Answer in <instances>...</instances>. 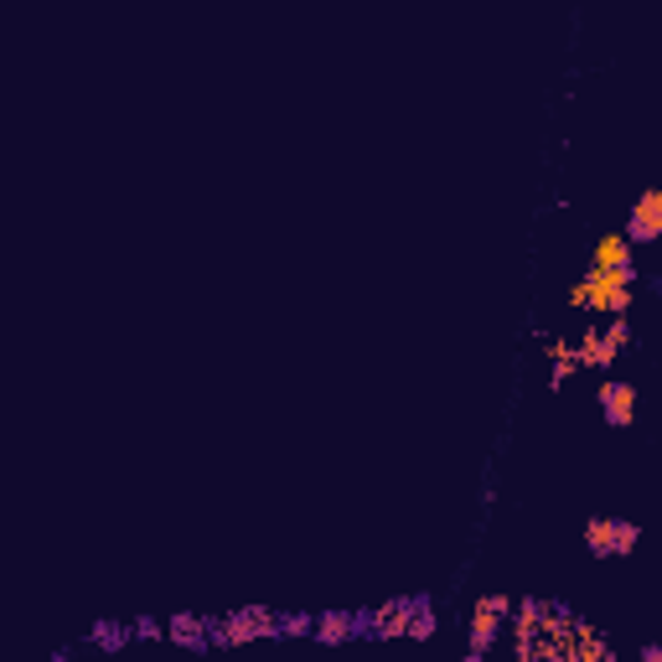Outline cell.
Instances as JSON below:
<instances>
[{
	"mask_svg": "<svg viewBox=\"0 0 662 662\" xmlns=\"http://www.w3.org/2000/svg\"><path fill=\"white\" fill-rule=\"evenodd\" d=\"M383 616V642L393 636H409V642H430L440 632V605L430 590H414V595H393V601L378 605Z\"/></svg>",
	"mask_w": 662,
	"mask_h": 662,
	"instance_id": "cell-1",
	"label": "cell"
},
{
	"mask_svg": "<svg viewBox=\"0 0 662 662\" xmlns=\"http://www.w3.org/2000/svg\"><path fill=\"white\" fill-rule=\"evenodd\" d=\"M632 285L636 280H626V274L595 270V264H590V270L574 280L570 305L574 311H601V317H626V311H632Z\"/></svg>",
	"mask_w": 662,
	"mask_h": 662,
	"instance_id": "cell-2",
	"label": "cell"
},
{
	"mask_svg": "<svg viewBox=\"0 0 662 662\" xmlns=\"http://www.w3.org/2000/svg\"><path fill=\"white\" fill-rule=\"evenodd\" d=\"M274 626H280V611H270V605H239V611H223V616H208L212 648L274 642Z\"/></svg>",
	"mask_w": 662,
	"mask_h": 662,
	"instance_id": "cell-3",
	"label": "cell"
},
{
	"mask_svg": "<svg viewBox=\"0 0 662 662\" xmlns=\"http://www.w3.org/2000/svg\"><path fill=\"white\" fill-rule=\"evenodd\" d=\"M512 595H502V590H487V595H477V605H471V626H467V662H482L487 652L496 648V636L512 626Z\"/></svg>",
	"mask_w": 662,
	"mask_h": 662,
	"instance_id": "cell-4",
	"label": "cell"
},
{
	"mask_svg": "<svg viewBox=\"0 0 662 662\" xmlns=\"http://www.w3.org/2000/svg\"><path fill=\"white\" fill-rule=\"evenodd\" d=\"M580 543H585L590 559H632L636 549H642V523L595 512V518H585V528H580Z\"/></svg>",
	"mask_w": 662,
	"mask_h": 662,
	"instance_id": "cell-5",
	"label": "cell"
},
{
	"mask_svg": "<svg viewBox=\"0 0 662 662\" xmlns=\"http://www.w3.org/2000/svg\"><path fill=\"white\" fill-rule=\"evenodd\" d=\"M595 409H601L605 430H632L636 409H642V389H636L632 378H601V389H595Z\"/></svg>",
	"mask_w": 662,
	"mask_h": 662,
	"instance_id": "cell-6",
	"label": "cell"
},
{
	"mask_svg": "<svg viewBox=\"0 0 662 662\" xmlns=\"http://www.w3.org/2000/svg\"><path fill=\"white\" fill-rule=\"evenodd\" d=\"M621 233L632 239V249H652V243H662V187L636 192V202L626 208V223H621Z\"/></svg>",
	"mask_w": 662,
	"mask_h": 662,
	"instance_id": "cell-7",
	"label": "cell"
},
{
	"mask_svg": "<svg viewBox=\"0 0 662 662\" xmlns=\"http://www.w3.org/2000/svg\"><path fill=\"white\" fill-rule=\"evenodd\" d=\"M621 352H626V347L611 337V327H585L580 337H574V358H580L585 373H611V368L621 362Z\"/></svg>",
	"mask_w": 662,
	"mask_h": 662,
	"instance_id": "cell-8",
	"label": "cell"
},
{
	"mask_svg": "<svg viewBox=\"0 0 662 662\" xmlns=\"http://www.w3.org/2000/svg\"><path fill=\"white\" fill-rule=\"evenodd\" d=\"M590 264H595V270H616V274H626V280H642V270H636V249H632L626 233H601Z\"/></svg>",
	"mask_w": 662,
	"mask_h": 662,
	"instance_id": "cell-9",
	"label": "cell"
},
{
	"mask_svg": "<svg viewBox=\"0 0 662 662\" xmlns=\"http://www.w3.org/2000/svg\"><path fill=\"white\" fill-rule=\"evenodd\" d=\"M165 642H171V648H181V652H212L208 616H192V611L165 616Z\"/></svg>",
	"mask_w": 662,
	"mask_h": 662,
	"instance_id": "cell-10",
	"label": "cell"
},
{
	"mask_svg": "<svg viewBox=\"0 0 662 662\" xmlns=\"http://www.w3.org/2000/svg\"><path fill=\"white\" fill-rule=\"evenodd\" d=\"M130 642H136V621H114V616L93 621L89 636H83V648H89V652H104V658H120Z\"/></svg>",
	"mask_w": 662,
	"mask_h": 662,
	"instance_id": "cell-11",
	"label": "cell"
},
{
	"mask_svg": "<svg viewBox=\"0 0 662 662\" xmlns=\"http://www.w3.org/2000/svg\"><path fill=\"white\" fill-rule=\"evenodd\" d=\"M543 352H549V389H564L574 373H580V358H574V342L570 337H549L543 342Z\"/></svg>",
	"mask_w": 662,
	"mask_h": 662,
	"instance_id": "cell-12",
	"label": "cell"
},
{
	"mask_svg": "<svg viewBox=\"0 0 662 662\" xmlns=\"http://www.w3.org/2000/svg\"><path fill=\"white\" fill-rule=\"evenodd\" d=\"M311 642H321V648H347V642H352V611H321Z\"/></svg>",
	"mask_w": 662,
	"mask_h": 662,
	"instance_id": "cell-13",
	"label": "cell"
},
{
	"mask_svg": "<svg viewBox=\"0 0 662 662\" xmlns=\"http://www.w3.org/2000/svg\"><path fill=\"white\" fill-rule=\"evenodd\" d=\"M305 636H317V616L311 611H280L274 642H305Z\"/></svg>",
	"mask_w": 662,
	"mask_h": 662,
	"instance_id": "cell-14",
	"label": "cell"
},
{
	"mask_svg": "<svg viewBox=\"0 0 662 662\" xmlns=\"http://www.w3.org/2000/svg\"><path fill=\"white\" fill-rule=\"evenodd\" d=\"M136 642H165V621L161 616H136Z\"/></svg>",
	"mask_w": 662,
	"mask_h": 662,
	"instance_id": "cell-15",
	"label": "cell"
},
{
	"mask_svg": "<svg viewBox=\"0 0 662 662\" xmlns=\"http://www.w3.org/2000/svg\"><path fill=\"white\" fill-rule=\"evenodd\" d=\"M642 662H662V648H658V642H642Z\"/></svg>",
	"mask_w": 662,
	"mask_h": 662,
	"instance_id": "cell-16",
	"label": "cell"
}]
</instances>
